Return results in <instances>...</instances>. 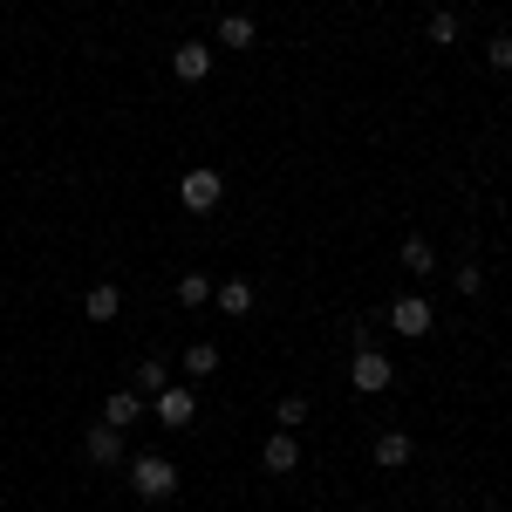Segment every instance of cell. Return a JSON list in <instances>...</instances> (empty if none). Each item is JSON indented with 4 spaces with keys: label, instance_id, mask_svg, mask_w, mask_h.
Returning a JSON list of instances; mask_svg holds the SVG:
<instances>
[{
    "label": "cell",
    "instance_id": "cell-1",
    "mask_svg": "<svg viewBox=\"0 0 512 512\" xmlns=\"http://www.w3.org/2000/svg\"><path fill=\"white\" fill-rule=\"evenodd\" d=\"M130 492L151 499V506L171 499V492H178V465H171V458H137V465H130Z\"/></svg>",
    "mask_w": 512,
    "mask_h": 512
},
{
    "label": "cell",
    "instance_id": "cell-2",
    "mask_svg": "<svg viewBox=\"0 0 512 512\" xmlns=\"http://www.w3.org/2000/svg\"><path fill=\"white\" fill-rule=\"evenodd\" d=\"M219 198H226V178H219L212 164H198V171H185V185H178V205H185V212H212Z\"/></svg>",
    "mask_w": 512,
    "mask_h": 512
},
{
    "label": "cell",
    "instance_id": "cell-3",
    "mask_svg": "<svg viewBox=\"0 0 512 512\" xmlns=\"http://www.w3.org/2000/svg\"><path fill=\"white\" fill-rule=\"evenodd\" d=\"M151 410H158V424H164V431H192V417H198V396L185 390V383H164V390L151 396Z\"/></svg>",
    "mask_w": 512,
    "mask_h": 512
},
{
    "label": "cell",
    "instance_id": "cell-4",
    "mask_svg": "<svg viewBox=\"0 0 512 512\" xmlns=\"http://www.w3.org/2000/svg\"><path fill=\"white\" fill-rule=\"evenodd\" d=\"M431 321H437V308L424 301V294H403V301H390V328H396V335H410V342H424V335H431Z\"/></svg>",
    "mask_w": 512,
    "mask_h": 512
},
{
    "label": "cell",
    "instance_id": "cell-5",
    "mask_svg": "<svg viewBox=\"0 0 512 512\" xmlns=\"http://www.w3.org/2000/svg\"><path fill=\"white\" fill-rule=\"evenodd\" d=\"M349 383H355L362 396H376V390H390V383H396V369H390V362H383L376 349H355V362H349Z\"/></svg>",
    "mask_w": 512,
    "mask_h": 512
},
{
    "label": "cell",
    "instance_id": "cell-6",
    "mask_svg": "<svg viewBox=\"0 0 512 512\" xmlns=\"http://www.w3.org/2000/svg\"><path fill=\"white\" fill-rule=\"evenodd\" d=\"M260 465H267L274 478L294 472V465H301V444H294V431H274V437H267V444H260Z\"/></svg>",
    "mask_w": 512,
    "mask_h": 512
},
{
    "label": "cell",
    "instance_id": "cell-7",
    "mask_svg": "<svg viewBox=\"0 0 512 512\" xmlns=\"http://www.w3.org/2000/svg\"><path fill=\"white\" fill-rule=\"evenodd\" d=\"M82 451H89V465H117V458H123V431H117V424H89Z\"/></svg>",
    "mask_w": 512,
    "mask_h": 512
},
{
    "label": "cell",
    "instance_id": "cell-8",
    "mask_svg": "<svg viewBox=\"0 0 512 512\" xmlns=\"http://www.w3.org/2000/svg\"><path fill=\"white\" fill-rule=\"evenodd\" d=\"M403 274H410V280H431V274H437V246H431L424 233L403 239Z\"/></svg>",
    "mask_w": 512,
    "mask_h": 512
},
{
    "label": "cell",
    "instance_id": "cell-9",
    "mask_svg": "<svg viewBox=\"0 0 512 512\" xmlns=\"http://www.w3.org/2000/svg\"><path fill=\"white\" fill-rule=\"evenodd\" d=\"M171 69H178V82H205V69H212V48H205V41H185V48L171 55Z\"/></svg>",
    "mask_w": 512,
    "mask_h": 512
},
{
    "label": "cell",
    "instance_id": "cell-10",
    "mask_svg": "<svg viewBox=\"0 0 512 512\" xmlns=\"http://www.w3.org/2000/svg\"><path fill=\"white\" fill-rule=\"evenodd\" d=\"M260 28H253V14H219V48H253Z\"/></svg>",
    "mask_w": 512,
    "mask_h": 512
},
{
    "label": "cell",
    "instance_id": "cell-11",
    "mask_svg": "<svg viewBox=\"0 0 512 512\" xmlns=\"http://www.w3.org/2000/svg\"><path fill=\"white\" fill-rule=\"evenodd\" d=\"M376 465H383V472H403V465H410V437L383 431V437H376Z\"/></svg>",
    "mask_w": 512,
    "mask_h": 512
},
{
    "label": "cell",
    "instance_id": "cell-12",
    "mask_svg": "<svg viewBox=\"0 0 512 512\" xmlns=\"http://www.w3.org/2000/svg\"><path fill=\"white\" fill-rule=\"evenodd\" d=\"M137 410H144V396H137V390H110V403H103V424H117V431H123V424H137Z\"/></svg>",
    "mask_w": 512,
    "mask_h": 512
},
{
    "label": "cell",
    "instance_id": "cell-13",
    "mask_svg": "<svg viewBox=\"0 0 512 512\" xmlns=\"http://www.w3.org/2000/svg\"><path fill=\"white\" fill-rule=\"evenodd\" d=\"M212 294H219V315H253V280H226Z\"/></svg>",
    "mask_w": 512,
    "mask_h": 512
},
{
    "label": "cell",
    "instance_id": "cell-14",
    "mask_svg": "<svg viewBox=\"0 0 512 512\" xmlns=\"http://www.w3.org/2000/svg\"><path fill=\"white\" fill-rule=\"evenodd\" d=\"M82 315H89V321H117V315H123V294H117V287H89Z\"/></svg>",
    "mask_w": 512,
    "mask_h": 512
},
{
    "label": "cell",
    "instance_id": "cell-15",
    "mask_svg": "<svg viewBox=\"0 0 512 512\" xmlns=\"http://www.w3.org/2000/svg\"><path fill=\"white\" fill-rule=\"evenodd\" d=\"M185 376H219V349L212 342H192L185 349Z\"/></svg>",
    "mask_w": 512,
    "mask_h": 512
},
{
    "label": "cell",
    "instance_id": "cell-16",
    "mask_svg": "<svg viewBox=\"0 0 512 512\" xmlns=\"http://www.w3.org/2000/svg\"><path fill=\"white\" fill-rule=\"evenodd\" d=\"M164 383H171V376H164V362H137V376H130V390H137V396H158Z\"/></svg>",
    "mask_w": 512,
    "mask_h": 512
},
{
    "label": "cell",
    "instance_id": "cell-17",
    "mask_svg": "<svg viewBox=\"0 0 512 512\" xmlns=\"http://www.w3.org/2000/svg\"><path fill=\"white\" fill-rule=\"evenodd\" d=\"M205 301H212V280H205V274L178 280V308H205Z\"/></svg>",
    "mask_w": 512,
    "mask_h": 512
},
{
    "label": "cell",
    "instance_id": "cell-18",
    "mask_svg": "<svg viewBox=\"0 0 512 512\" xmlns=\"http://www.w3.org/2000/svg\"><path fill=\"white\" fill-rule=\"evenodd\" d=\"M274 424H280V431L308 424V396H280V403H274Z\"/></svg>",
    "mask_w": 512,
    "mask_h": 512
},
{
    "label": "cell",
    "instance_id": "cell-19",
    "mask_svg": "<svg viewBox=\"0 0 512 512\" xmlns=\"http://www.w3.org/2000/svg\"><path fill=\"white\" fill-rule=\"evenodd\" d=\"M424 35H431L437 48H451V41H458V14H451V7H437V14H431V28H424Z\"/></svg>",
    "mask_w": 512,
    "mask_h": 512
},
{
    "label": "cell",
    "instance_id": "cell-20",
    "mask_svg": "<svg viewBox=\"0 0 512 512\" xmlns=\"http://www.w3.org/2000/svg\"><path fill=\"white\" fill-rule=\"evenodd\" d=\"M458 294H485V267H478V260H458Z\"/></svg>",
    "mask_w": 512,
    "mask_h": 512
},
{
    "label": "cell",
    "instance_id": "cell-21",
    "mask_svg": "<svg viewBox=\"0 0 512 512\" xmlns=\"http://www.w3.org/2000/svg\"><path fill=\"white\" fill-rule=\"evenodd\" d=\"M349 342H355V349H376V321L355 315V321H349Z\"/></svg>",
    "mask_w": 512,
    "mask_h": 512
},
{
    "label": "cell",
    "instance_id": "cell-22",
    "mask_svg": "<svg viewBox=\"0 0 512 512\" xmlns=\"http://www.w3.org/2000/svg\"><path fill=\"white\" fill-rule=\"evenodd\" d=\"M485 55H492V69H512V35H492V41H485Z\"/></svg>",
    "mask_w": 512,
    "mask_h": 512
}]
</instances>
